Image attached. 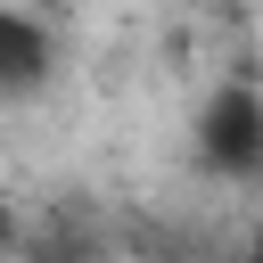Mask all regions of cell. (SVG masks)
<instances>
[{"mask_svg":"<svg viewBox=\"0 0 263 263\" xmlns=\"http://www.w3.org/2000/svg\"><path fill=\"white\" fill-rule=\"evenodd\" d=\"M197 156L222 181H255L263 173V90L255 82H222L197 107Z\"/></svg>","mask_w":263,"mask_h":263,"instance_id":"1","label":"cell"},{"mask_svg":"<svg viewBox=\"0 0 263 263\" xmlns=\"http://www.w3.org/2000/svg\"><path fill=\"white\" fill-rule=\"evenodd\" d=\"M49 82V33L16 8H0V99H25Z\"/></svg>","mask_w":263,"mask_h":263,"instance_id":"2","label":"cell"},{"mask_svg":"<svg viewBox=\"0 0 263 263\" xmlns=\"http://www.w3.org/2000/svg\"><path fill=\"white\" fill-rule=\"evenodd\" d=\"M0 247H8V214H0Z\"/></svg>","mask_w":263,"mask_h":263,"instance_id":"3","label":"cell"},{"mask_svg":"<svg viewBox=\"0 0 263 263\" xmlns=\"http://www.w3.org/2000/svg\"><path fill=\"white\" fill-rule=\"evenodd\" d=\"M255 247H263V230H255Z\"/></svg>","mask_w":263,"mask_h":263,"instance_id":"4","label":"cell"}]
</instances>
